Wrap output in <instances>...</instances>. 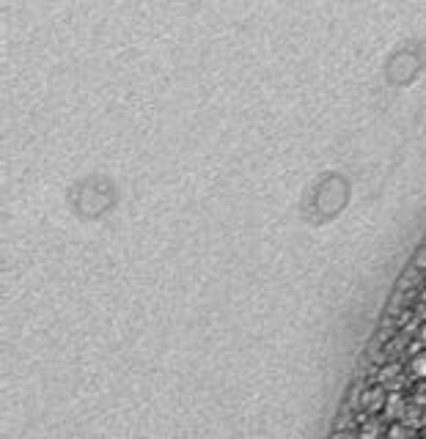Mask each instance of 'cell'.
I'll use <instances>...</instances> for the list:
<instances>
[{
  "label": "cell",
  "instance_id": "obj_3",
  "mask_svg": "<svg viewBox=\"0 0 426 439\" xmlns=\"http://www.w3.org/2000/svg\"><path fill=\"white\" fill-rule=\"evenodd\" d=\"M357 439H385V429H382V423L377 418L363 420L360 429H357Z\"/></svg>",
  "mask_w": 426,
  "mask_h": 439
},
{
  "label": "cell",
  "instance_id": "obj_1",
  "mask_svg": "<svg viewBox=\"0 0 426 439\" xmlns=\"http://www.w3.org/2000/svg\"><path fill=\"white\" fill-rule=\"evenodd\" d=\"M407 409H410V401H407L399 390H391V393H388V401H385V409H382L385 420H391V423H404Z\"/></svg>",
  "mask_w": 426,
  "mask_h": 439
},
{
  "label": "cell",
  "instance_id": "obj_2",
  "mask_svg": "<svg viewBox=\"0 0 426 439\" xmlns=\"http://www.w3.org/2000/svg\"><path fill=\"white\" fill-rule=\"evenodd\" d=\"M385 401H388V393H385V387H382V384H374V387L363 390L360 406H363V412H368V415H380V412L385 409Z\"/></svg>",
  "mask_w": 426,
  "mask_h": 439
},
{
  "label": "cell",
  "instance_id": "obj_5",
  "mask_svg": "<svg viewBox=\"0 0 426 439\" xmlns=\"http://www.w3.org/2000/svg\"><path fill=\"white\" fill-rule=\"evenodd\" d=\"M410 373H413L416 379H426V349H421L418 355H413V360H410Z\"/></svg>",
  "mask_w": 426,
  "mask_h": 439
},
{
  "label": "cell",
  "instance_id": "obj_6",
  "mask_svg": "<svg viewBox=\"0 0 426 439\" xmlns=\"http://www.w3.org/2000/svg\"><path fill=\"white\" fill-rule=\"evenodd\" d=\"M413 404L421 406V409H426V384H421V387L413 393Z\"/></svg>",
  "mask_w": 426,
  "mask_h": 439
},
{
  "label": "cell",
  "instance_id": "obj_4",
  "mask_svg": "<svg viewBox=\"0 0 426 439\" xmlns=\"http://www.w3.org/2000/svg\"><path fill=\"white\" fill-rule=\"evenodd\" d=\"M402 379V366H396V363H391V366H385L380 370V384L385 387V384H393V382H399Z\"/></svg>",
  "mask_w": 426,
  "mask_h": 439
},
{
  "label": "cell",
  "instance_id": "obj_7",
  "mask_svg": "<svg viewBox=\"0 0 426 439\" xmlns=\"http://www.w3.org/2000/svg\"><path fill=\"white\" fill-rule=\"evenodd\" d=\"M418 338H421V343H424V349H426V321L421 324V330H418Z\"/></svg>",
  "mask_w": 426,
  "mask_h": 439
},
{
  "label": "cell",
  "instance_id": "obj_8",
  "mask_svg": "<svg viewBox=\"0 0 426 439\" xmlns=\"http://www.w3.org/2000/svg\"><path fill=\"white\" fill-rule=\"evenodd\" d=\"M424 439H426V434H424Z\"/></svg>",
  "mask_w": 426,
  "mask_h": 439
}]
</instances>
